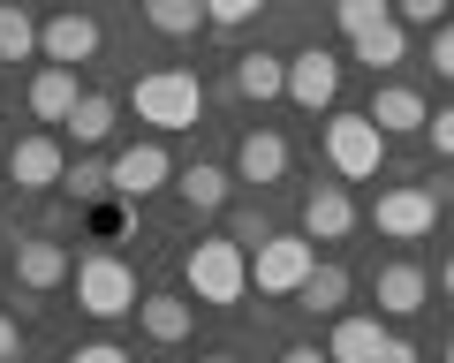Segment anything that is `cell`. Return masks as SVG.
Masks as SVG:
<instances>
[{
	"label": "cell",
	"instance_id": "obj_3",
	"mask_svg": "<svg viewBox=\"0 0 454 363\" xmlns=\"http://www.w3.org/2000/svg\"><path fill=\"white\" fill-rule=\"evenodd\" d=\"M387 144H394V136L379 129L372 114H333V121H325V166H333L340 182H379Z\"/></svg>",
	"mask_w": 454,
	"mask_h": 363
},
{
	"label": "cell",
	"instance_id": "obj_8",
	"mask_svg": "<svg viewBox=\"0 0 454 363\" xmlns=\"http://www.w3.org/2000/svg\"><path fill=\"white\" fill-rule=\"evenodd\" d=\"M8 182H16L23 197H38V189H61V174H68V151H61V136L53 129H38V136H23V144H8Z\"/></svg>",
	"mask_w": 454,
	"mask_h": 363
},
{
	"label": "cell",
	"instance_id": "obj_2",
	"mask_svg": "<svg viewBox=\"0 0 454 363\" xmlns=\"http://www.w3.org/2000/svg\"><path fill=\"white\" fill-rule=\"evenodd\" d=\"M197 114H205V83L190 68H152V76H137V121H152L160 136L197 129Z\"/></svg>",
	"mask_w": 454,
	"mask_h": 363
},
{
	"label": "cell",
	"instance_id": "obj_36",
	"mask_svg": "<svg viewBox=\"0 0 454 363\" xmlns=\"http://www.w3.org/2000/svg\"><path fill=\"white\" fill-rule=\"evenodd\" d=\"M280 363H333V356H325V348H310V341H295V348H288Z\"/></svg>",
	"mask_w": 454,
	"mask_h": 363
},
{
	"label": "cell",
	"instance_id": "obj_35",
	"mask_svg": "<svg viewBox=\"0 0 454 363\" xmlns=\"http://www.w3.org/2000/svg\"><path fill=\"white\" fill-rule=\"evenodd\" d=\"M372 363H417V348H409V341H402V333H387V348H379V356H372Z\"/></svg>",
	"mask_w": 454,
	"mask_h": 363
},
{
	"label": "cell",
	"instance_id": "obj_30",
	"mask_svg": "<svg viewBox=\"0 0 454 363\" xmlns=\"http://www.w3.org/2000/svg\"><path fill=\"white\" fill-rule=\"evenodd\" d=\"M394 16H402V23H432V31H439V23L454 16V0H394Z\"/></svg>",
	"mask_w": 454,
	"mask_h": 363
},
{
	"label": "cell",
	"instance_id": "obj_13",
	"mask_svg": "<svg viewBox=\"0 0 454 363\" xmlns=\"http://www.w3.org/2000/svg\"><path fill=\"white\" fill-rule=\"evenodd\" d=\"M424 296H432V273L424 265H409V258L379 265V318H417Z\"/></svg>",
	"mask_w": 454,
	"mask_h": 363
},
{
	"label": "cell",
	"instance_id": "obj_9",
	"mask_svg": "<svg viewBox=\"0 0 454 363\" xmlns=\"http://www.w3.org/2000/svg\"><path fill=\"white\" fill-rule=\"evenodd\" d=\"M288 99L303 106V114H333V99H340V53H325V46L288 53Z\"/></svg>",
	"mask_w": 454,
	"mask_h": 363
},
{
	"label": "cell",
	"instance_id": "obj_39",
	"mask_svg": "<svg viewBox=\"0 0 454 363\" xmlns=\"http://www.w3.org/2000/svg\"><path fill=\"white\" fill-rule=\"evenodd\" d=\"M447 363H454V341H447Z\"/></svg>",
	"mask_w": 454,
	"mask_h": 363
},
{
	"label": "cell",
	"instance_id": "obj_33",
	"mask_svg": "<svg viewBox=\"0 0 454 363\" xmlns=\"http://www.w3.org/2000/svg\"><path fill=\"white\" fill-rule=\"evenodd\" d=\"M432 68L454 83V23H439V31H432Z\"/></svg>",
	"mask_w": 454,
	"mask_h": 363
},
{
	"label": "cell",
	"instance_id": "obj_15",
	"mask_svg": "<svg viewBox=\"0 0 454 363\" xmlns=\"http://www.w3.org/2000/svg\"><path fill=\"white\" fill-rule=\"evenodd\" d=\"M76 106H83V83H76V68L46 61V68H38V76H31V114H38V121H53V129H61V121L76 114Z\"/></svg>",
	"mask_w": 454,
	"mask_h": 363
},
{
	"label": "cell",
	"instance_id": "obj_31",
	"mask_svg": "<svg viewBox=\"0 0 454 363\" xmlns=\"http://www.w3.org/2000/svg\"><path fill=\"white\" fill-rule=\"evenodd\" d=\"M424 136H432V151H439V159H454V106H439V114L424 121Z\"/></svg>",
	"mask_w": 454,
	"mask_h": 363
},
{
	"label": "cell",
	"instance_id": "obj_19",
	"mask_svg": "<svg viewBox=\"0 0 454 363\" xmlns=\"http://www.w3.org/2000/svg\"><path fill=\"white\" fill-rule=\"evenodd\" d=\"M227 189H235V174L227 166H175V197L190 205V212H227Z\"/></svg>",
	"mask_w": 454,
	"mask_h": 363
},
{
	"label": "cell",
	"instance_id": "obj_38",
	"mask_svg": "<svg viewBox=\"0 0 454 363\" xmlns=\"http://www.w3.org/2000/svg\"><path fill=\"white\" fill-rule=\"evenodd\" d=\"M205 363H235V356H205Z\"/></svg>",
	"mask_w": 454,
	"mask_h": 363
},
{
	"label": "cell",
	"instance_id": "obj_25",
	"mask_svg": "<svg viewBox=\"0 0 454 363\" xmlns=\"http://www.w3.org/2000/svg\"><path fill=\"white\" fill-rule=\"evenodd\" d=\"M38 31H46V23H31L16 0H0V61H31V53H38Z\"/></svg>",
	"mask_w": 454,
	"mask_h": 363
},
{
	"label": "cell",
	"instance_id": "obj_12",
	"mask_svg": "<svg viewBox=\"0 0 454 363\" xmlns=\"http://www.w3.org/2000/svg\"><path fill=\"white\" fill-rule=\"evenodd\" d=\"M16 281L31 288V296H46V288L76 281V258H68L53 235H31V243H16Z\"/></svg>",
	"mask_w": 454,
	"mask_h": 363
},
{
	"label": "cell",
	"instance_id": "obj_24",
	"mask_svg": "<svg viewBox=\"0 0 454 363\" xmlns=\"http://www.w3.org/2000/svg\"><path fill=\"white\" fill-rule=\"evenodd\" d=\"M145 23L160 38H190L197 23H212V16H205V0H145Z\"/></svg>",
	"mask_w": 454,
	"mask_h": 363
},
{
	"label": "cell",
	"instance_id": "obj_29",
	"mask_svg": "<svg viewBox=\"0 0 454 363\" xmlns=\"http://www.w3.org/2000/svg\"><path fill=\"white\" fill-rule=\"evenodd\" d=\"M227 235H235L243 250H265V243H273V228H265V212H227Z\"/></svg>",
	"mask_w": 454,
	"mask_h": 363
},
{
	"label": "cell",
	"instance_id": "obj_11",
	"mask_svg": "<svg viewBox=\"0 0 454 363\" xmlns=\"http://www.w3.org/2000/svg\"><path fill=\"white\" fill-rule=\"evenodd\" d=\"M356 197H348V189H340V182H318V189H310L303 197V235L310 243H340V235H356Z\"/></svg>",
	"mask_w": 454,
	"mask_h": 363
},
{
	"label": "cell",
	"instance_id": "obj_16",
	"mask_svg": "<svg viewBox=\"0 0 454 363\" xmlns=\"http://www.w3.org/2000/svg\"><path fill=\"white\" fill-rule=\"evenodd\" d=\"M379 348H387V326L364 318V311H340L333 333H325V356H333V363H372Z\"/></svg>",
	"mask_w": 454,
	"mask_h": 363
},
{
	"label": "cell",
	"instance_id": "obj_23",
	"mask_svg": "<svg viewBox=\"0 0 454 363\" xmlns=\"http://www.w3.org/2000/svg\"><path fill=\"white\" fill-rule=\"evenodd\" d=\"M295 303H303L310 318H340V303H348V265H318V273L303 281V296H295Z\"/></svg>",
	"mask_w": 454,
	"mask_h": 363
},
{
	"label": "cell",
	"instance_id": "obj_1",
	"mask_svg": "<svg viewBox=\"0 0 454 363\" xmlns=\"http://www.w3.org/2000/svg\"><path fill=\"white\" fill-rule=\"evenodd\" d=\"M182 281H190L197 303H212V311H235V303L250 296V250L235 243V235H205V243L182 258Z\"/></svg>",
	"mask_w": 454,
	"mask_h": 363
},
{
	"label": "cell",
	"instance_id": "obj_26",
	"mask_svg": "<svg viewBox=\"0 0 454 363\" xmlns=\"http://www.w3.org/2000/svg\"><path fill=\"white\" fill-rule=\"evenodd\" d=\"M61 189H68L76 205H98V197H114V159H76V166L61 174Z\"/></svg>",
	"mask_w": 454,
	"mask_h": 363
},
{
	"label": "cell",
	"instance_id": "obj_22",
	"mask_svg": "<svg viewBox=\"0 0 454 363\" xmlns=\"http://www.w3.org/2000/svg\"><path fill=\"white\" fill-rule=\"evenodd\" d=\"M114 121H121V106H114L106 91H83V106L61 121V129L76 136V144H106V136H114Z\"/></svg>",
	"mask_w": 454,
	"mask_h": 363
},
{
	"label": "cell",
	"instance_id": "obj_34",
	"mask_svg": "<svg viewBox=\"0 0 454 363\" xmlns=\"http://www.w3.org/2000/svg\"><path fill=\"white\" fill-rule=\"evenodd\" d=\"M0 363H23V326L0 311Z\"/></svg>",
	"mask_w": 454,
	"mask_h": 363
},
{
	"label": "cell",
	"instance_id": "obj_32",
	"mask_svg": "<svg viewBox=\"0 0 454 363\" xmlns=\"http://www.w3.org/2000/svg\"><path fill=\"white\" fill-rule=\"evenodd\" d=\"M68 363H129V348H114V341H83V348H68Z\"/></svg>",
	"mask_w": 454,
	"mask_h": 363
},
{
	"label": "cell",
	"instance_id": "obj_6",
	"mask_svg": "<svg viewBox=\"0 0 454 363\" xmlns=\"http://www.w3.org/2000/svg\"><path fill=\"white\" fill-rule=\"evenodd\" d=\"M372 228L387 235V243H424V235L439 228V197L424 182H387L379 205H372Z\"/></svg>",
	"mask_w": 454,
	"mask_h": 363
},
{
	"label": "cell",
	"instance_id": "obj_37",
	"mask_svg": "<svg viewBox=\"0 0 454 363\" xmlns=\"http://www.w3.org/2000/svg\"><path fill=\"white\" fill-rule=\"evenodd\" d=\"M439 296H454V250L439 258Z\"/></svg>",
	"mask_w": 454,
	"mask_h": 363
},
{
	"label": "cell",
	"instance_id": "obj_14",
	"mask_svg": "<svg viewBox=\"0 0 454 363\" xmlns=\"http://www.w3.org/2000/svg\"><path fill=\"white\" fill-rule=\"evenodd\" d=\"M288 174V136L280 129H250L243 144H235V182H250V189H265V182Z\"/></svg>",
	"mask_w": 454,
	"mask_h": 363
},
{
	"label": "cell",
	"instance_id": "obj_7",
	"mask_svg": "<svg viewBox=\"0 0 454 363\" xmlns=\"http://www.w3.org/2000/svg\"><path fill=\"white\" fill-rule=\"evenodd\" d=\"M167 182H175V159H167L160 136H145V144H121V151H114V197L145 205V197H160Z\"/></svg>",
	"mask_w": 454,
	"mask_h": 363
},
{
	"label": "cell",
	"instance_id": "obj_21",
	"mask_svg": "<svg viewBox=\"0 0 454 363\" xmlns=\"http://www.w3.org/2000/svg\"><path fill=\"white\" fill-rule=\"evenodd\" d=\"M348 46H356V61H364V68H372V76H379V68L409 61V23H402V16H387V23H379V31L348 38Z\"/></svg>",
	"mask_w": 454,
	"mask_h": 363
},
{
	"label": "cell",
	"instance_id": "obj_10",
	"mask_svg": "<svg viewBox=\"0 0 454 363\" xmlns=\"http://www.w3.org/2000/svg\"><path fill=\"white\" fill-rule=\"evenodd\" d=\"M98 46H106V31H98L83 8H61V16L38 31V53L46 61H61V68H83V61H98Z\"/></svg>",
	"mask_w": 454,
	"mask_h": 363
},
{
	"label": "cell",
	"instance_id": "obj_20",
	"mask_svg": "<svg viewBox=\"0 0 454 363\" xmlns=\"http://www.w3.org/2000/svg\"><path fill=\"white\" fill-rule=\"evenodd\" d=\"M235 91L243 99H288V61L280 53H235Z\"/></svg>",
	"mask_w": 454,
	"mask_h": 363
},
{
	"label": "cell",
	"instance_id": "obj_5",
	"mask_svg": "<svg viewBox=\"0 0 454 363\" xmlns=\"http://www.w3.org/2000/svg\"><path fill=\"white\" fill-rule=\"evenodd\" d=\"M310 273H318V243L310 235H273L265 250H250V288L258 296H303Z\"/></svg>",
	"mask_w": 454,
	"mask_h": 363
},
{
	"label": "cell",
	"instance_id": "obj_27",
	"mask_svg": "<svg viewBox=\"0 0 454 363\" xmlns=\"http://www.w3.org/2000/svg\"><path fill=\"white\" fill-rule=\"evenodd\" d=\"M387 16H394V0H333V23H340V38H364V31H379Z\"/></svg>",
	"mask_w": 454,
	"mask_h": 363
},
{
	"label": "cell",
	"instance_id": "obj_18",
	"mask_svg": "<svg viewBox=\"0 0 454 363\" xmlns=\"http://www.w3.org/2000/svg\"><path fill=\"white\" fill-rule=\"evenodd\" d=\"M364 114H372V121H379L387 136H424V121H432V106H424L417 91H409V83H387V91H379V99L364 106Z\"/></svg>",
	"mask_w": 454,
	"mask_h": 363
},
{
	"label": "cell",
	"instance_id": "obj_4",
	"mask_svg": "<svg viewBox=\"0 0 454 363\" xmlns=\"http://www.w3.org/2000/svg\"><path fill=\"white\" fill-rule=\"evenodd\" d=\"M137 273L114 250H91V258H76V311L83 318H137Z\"/></svg>",
	"mask_w": 454,
	"mask_h": 363
},
{
	"label": "cell",
	"instance_id": "obj_17",
	"mask_svg": "<svg viewBox=\"0 0 454 363\" xmlns=\"http://www.w3.org/2000/svg\"><path fill=\"white\" fill-rule=\"evenodd\" d=\"M137 326H145L160 348H175V341H190L197 303H190V296H167V288H160V296H145V303H137Z\"/></svg>",
	"mask_w": 454,
	"mask_h": 363
},
{
	"label": "cell",
	"instance_id": "obj_28",
	"mask_svg": "<svg viewBox=\"0 0 454 363\" xmlns=\"http://www.w3.org/2000/svg\"><path fill=\"white\" fill-rule=\"evenodd\" d=\"M265 0H205V16H212V31H243L250 16H258Z\"/></svg>",
	"mask_w": 454,
	"mask_h": 363
}]
</instances>
